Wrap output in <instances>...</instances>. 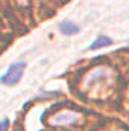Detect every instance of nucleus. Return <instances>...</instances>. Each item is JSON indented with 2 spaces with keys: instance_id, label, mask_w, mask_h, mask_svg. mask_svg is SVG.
Wrapping results in <instances>:
<instances>
[{
  "instance_id": "obj_1",
  "label": "nucleus",
  "mask_w": 129,
  "mask_h": 131,
  "mask_svg": "<svg viewBox=\"0 0 129 131\" xmlns=\"http://www.w3.org/2000/svg\"><path fill=\"white\" fill-rule=\"evenodd\" d=\"M24 69H26V63L24 61H17L12 66H9V69L0 76V82L3 85H8V87H12L15 84H18L21 81V76L24 73Z\"/></svg>"
},
{
  "instance_id": "obj_3",
  "label": "nucleus",
  "mask_w": 129,
  "mask_h": 131,
  "mask_svg": "<svg viewBox=\"0 0 129 131\" xmlns=\"http://www.w3.org/2000/svg\"><path fill=\"white\" fill-rule=\"evenodd\" d=\"M111 43H112V40H111L109 37H106V35H99L96 40L91 43L90 50H96V49H100V47H106V46H109Z\"/></svg>"
},
{
  "instance_id": "obj_2",
  "label": "nucleus",
  "mask_w": 129,
  "mask_h": 131,
  "mask_svg": "<svg viewBox=\"0 0 129 131\" xmlns=\"http://www.w3.org/2000/svg\"><path fill=\"white\" fill-rule=\"evenodd\" d=\"M59 31H61V34H64V35H73V34L79 32V26L74 25V23L70 21V20H64V21L59 25Z\"/></svg>"
},
{
  "instance_id": "obj_4",
  "label": "nucleus",
  "mask_w": 129,
  "mask_h": 131,
  "mask_svg": "<svg viewBox=\"0 0 129 131\" xmlns=\"http://www.w3.org/2000/svg\"><path fill=\"white\" fill-rule=\"evenodd\" d=\"M0 131H9V121L8 119H3L0 122Z\"/></svg>"
}]
</instances>
